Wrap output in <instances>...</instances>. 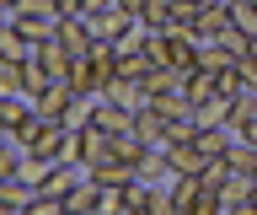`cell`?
Instances as JSON below:
<instances>
[{
	"instance_id": "cell-9",
	"label": "cell",
	"mask_w": 257,
	"mask_h": 215,
	"mask_svg": "<svg viewBox=\"0 0 257 215\" xmlns=\"http://www.w3.org/2000/svg\"><path fill=\"white\" fill-rule=\"evenodd\" d=\"M102 97H107V102H118V108H128V113L150 108V92H145L140 81H118V76L107 81V92H102Z\"/></svg>"
},
{
	"instance_id": "cell-28",
	"label": "cell",
	"mask_w": 257,
	"mask_h": 215,
	"mask_svg": "<svg viewBox=\"0 0 257 215\" xmlns=\"http://www.w3.org/2000/svg\"><path fill=\"white\" fill-rule=\"evenodd\" d=\"M214 43H220V49H225V54H230V59H241V54L252 49V38L241 33V27H225V33H220V38H214Z\"/></svg>"
},
{
	"instance_id": "cell-10",
	"label": "cell",
	"mask_w": 257,
	"mask_h": 215,
	"mask_svg": "<svg viewBox=\"0 0 257 215\" xmlns=\"http://www.w3.org/2000/svg\"><path fill=\"white\" fill-rule=\"evenodd\" d=\"M91 124H96V129H107V134H128V129H134V113H128V108H118V102H107V97H96Z\"/></svg>"
},
{
	"instance_id": "cell-18",
	"label": "cell",
	"mask_w": 257,
	"mask_h": 215,
	"mask_svg": "<svg viewBox=\"0 0 257 215\" xmlns=\"http://www.w3.org/2000/svg\"><path fill=\"white\" fill-rule=\"evenodd\" d=\"M32 49H38V43H32V38H22L11 22L0 27V59H22V65H27V59H32Z\"/></svg>"
},
{
	"instance_id": "cell-25",
	"label": "cell",
	"mask_w": 257,
	"mask_h": 215,
	"mask_svg": "<svg viewBox=\"0 0 257 215\" xmlns=\"http://www.w3.org/2000/svg\"><path fill=\"white\" fill-rule=\"evenodd\" d=\"M0 92H27V65L22 59H0Z\"/></svg>"
},
{
	"instance_id": "cell-2",
	"label": "cell",
	"mask_w": 257,
	"mask_h": 215,
	"mask_svg": "<svg viewBox=\"0 0 257 215\" xmlns=\"http://www.w3.org/2000/svg\"><path fill=\"white\" fill-rule=\"evenodd\" d=\"M70 97H75V86L64 81V76H48V81L32 92V108H38L43 118H59L64 108H70Z\"/></svg>"
},
{
	"instance_id": "cell-13",
	"label": "cell",
	"mask_w": 257,
	"mask_h": 215,
	"mask_svg": "<svg viewBox=\"0 0 257 215\" xmlns=\"http://www.w3.org/2000/svg\"><path fill=\"white\" fill-rule=\"evenodd\" d=\"M54 38H59L70 54H86V49H91V27H86V17H59Z\"/></svg>"
},
{
	"instance_id": "cell-21",
	"label": "cell",
	"mask_w": 257,
	"mask_h": 215,
	"mask_svg": "<svg viewBox=\"0 0 257 215\" xmlns=\"http://www.w3.org/2000/svg\"><path fill=\"white\" fill-rule=\"evenodd\" d=\"M145 194H150V183H140V178H128L123 188H112V210H145Z\"/></svg>"
},
{
	"instance_id": "cell-15",
	"label": "cell",
	"mask_w": 257,
	"mask_h": 215,
	"mask_svg": "<svg viewBox=\"0 0 257 215\" xmlns=\"http://www.w3.org/2000/svg\"><path fill=\"white\" fill-rule=\"evenodd\" d=\"M27 113H32V97H27V92H0V129H16Z\"/></svg>"
},
{
	"instance_id": "cell-14",
	"label": "cell",
	"mask_w": 257,
	"mask_h": 215,
	"mask_svg": "<svg viewBox=\"0 0 257 215\" xmlns=\"http://www.w3.org/2000/svg\"><path fill=\"white\" fill-rule=\"evenodd\" d=\"M166 22H172V0H145L134 27H140V33H166Z\"/></svg>"
},
{
	"instance_id": "cell-30",
	"label": "cell",
	"mask_w": 257,
	"mask_h": 215,
	"mask_svg": "<svg viewBox=\"0 0 257 215\" xmlns=\"http://www.w3.org/2000/svg\"><path fill=\"white\" fill-rule=\"evenodd\" d=\"M107 6H118V0H80V17H91V11H107Z\"/></svg>"
},
{
	"instance_id": "cell-26",
	"label": "cell",
	"mask_w": 257,
	"mask_h": 215,
	"mask_svg": "<svg viewBox=\"0 0 257 215\" xmlns=\"http://www.w3.org/2000/svg\"><path fill=\"white\" fill-rule=\"evenodd\" d=\"M145 210H150V215H177V204H172V183H150Z\"/></svg>"
},
{
	"instance_id": "cell-11",
	"label": "cell",
	"mask_w": 257,
	"mask_h": 215,
	"mask_svg": "<svg viewBox=\"0 0 257 215\" xmlns=\"http://www.w3.org/2000/svg\"><path fill=\"white\" fill-rule=\"evenodd\" d=\"M230 108H236V97H225V92H214L209 102H198V108H193V124H198V129H214V124H230Z\"/></svg>"
},
{
	"instance_id": "cell-7",
	"label": "cell",
	"mask_w": 257,
	"mask_h": 215,
	"mask_svg": "<svg viewBox=\"0 0 257 215\" xmlns=\"http://www.w3.org/2000/svg\"><path fill=\"white\" fill-rule=\"evenodd\" d=\"M32 194H38V188H32V183L22 178V172L0 178V215H11V210H27V204H32Z\"/></svg>"
},
{
	"instance_id": "cell-23",
	"label": "cell",
	"mask_w": 257,
	"mask_h": 215,
	"mask_svg": "<svg viewBox=\"0 0 257 215\" xmlns=\"http://www.w3.org/2000/svg\"><path fill=\"white\" fill-rule=\"evenodd\" d=\"M43 129H48V118L38 113V108H32V113H27V118H22V124H16V129H11V140H16V146H22V151H27V146H32V140H38V134H43Z\"/></svg>"
},
{
	"instance_id": "cell-22",
	"label": "cell",
	"mask_w": 257,
	"mask_h": 215,
	"mask_svg": "<svg viewBox=\"0 0 257 215\" xmlns=\"http://www.w3.org/2000/svg\"><path fill=\"white\" fill-rule=\"evenodd\" d=\"M230 27H241L246 38H257V0H230Z\"/></svg>"
},
{
	"instance_id": "cell-34",
	"label": "cell",
	"mask_w": 257,
	"mask_h": 215,
	"mask_svg": "<svg viewBox=\"0 0 257 215\" xmlns=\"http://www.w3.org/2000/svg\"><path fill=\"white\" fill-rule=\"evenodd\" d=\"M204 6H214V0H204Z\"/></svg>"
},
{
	"instance_id": "cell-4",
	"label": "cell",
	"mask_w": 257,
	"mask_h": 215,
	"mask_svg": "<svg viewBox=\"0 0 257 215\" xmlns=\"http://www.w3.org/2000/svg\"><path fill=\"white\" fill-rule=\"evenodd\" d=\"M134 134H140L145 146H166V140H172V118L150 102V108H140V113H134Z\"/></svg>"
},
{
	"instance_id": "cell-32",
	"label": "cell",
	"mask_w": 257,
	"mask_h": 215,
	"mask_svg": "<svg viewBox=\"0 0 257 215\" xmlns=\"http://www.w3.org/2000/svg\"><path fill=\"white\" fill-rule=\"evenodd\" d=\"M252 215H257V178H252Z\"/></svg>"
},
{
	"instance_id": "cell-3",
	"label": "cell",
	"mask_w": 257,
	"mask_h": 215,
	"mask_svg": "<svg viewBox=\"0 0 257 215\" xmlns=\"http://www.w3.org/2000/svg\"><path fill=\"white\" fill-rule=\"evenodd\" d=\"M11 27H16L22 38H32V43H43V38H54L59 17H54V11H32V6H16V11H11Z\"/></svg>"
},
{
	"instance_id": "cell-8",
	"label": "cell",
	"mask_w": 257,
	"mask_h": 215,
	"mask_svg": "<svg viewBox=\"0 0 257 215\" xmlns=\"http://www.w3.org/2000/svg\"><path fill=\"white\" fill-rule=\"evenodd\" d=\"M86 178H91V183H102V188H123V183L134 178V167H128L123 156H118V151H112L107 162H96V167H86Z\"/></svg>"
},
{
	"instance_id": "cell-31",
	"label": "cell",
	"mask_w": 257,
	"mask_h": 215,
	"mask_svg": "<svg viewBox=\"0 0 257 215\" xmlns=\"http://www.w3.org/2000/svg\"><path fill=\"white\" fill-rule=\"evenodd\" d=\"M140 6L145 0H118V11H128V17H140Z\"/></svg>"
},
{
	"instance_id": "cell-16",
	"label": "cell",
	"mask_w": 257,
	"mask_h": 215,
	"mask_svg": "<svg viewBox=\"0 0 257 215\" xmlns=\"http://www.w3.org/2000/svg\"><path fill=\"white\" fill-rule=\"evenodd\" d=\"M182 76H188V70H172V65H156L150 70V76H145V92H150V97H166V92H182Z\"/></svg>"
},
{
	"instance_id": "cell-20",
	"label": "cell",
	"mask_w": 257,
	"mask_h": 215,
	"mask_svg": "<svg viewBox=\"0 0 257 215\" xmlns=\"http://www.w3.org/2000/svg\"><path fill=\"white\" fill-rule=\"evenodd\" d=\"M225 167H230V172H252V178H257V146H252V140H230V146H225Z\"/></svg>"
},
{
	"instance_id": "cell-27",
	"label": "cell",
	"mask_w": 257,
	"mask_h": 215,
	"mask_svg": "<svg viewBox=\"0 0 257 215\" xmlns=\"http://www.w3.org/2000/svg\"><path fill=\"white\" fill-rule=\"evenodd\" d=\"M198 65H204V70H214V76H220V70H230V65H236V59H230V54H225L220 43H198Z\"/></svg>"
},
{
	"instance_id": "cell-19",
	"label": "cell",
	"mask_w": 257,
	"mask_h": 215,
	"mask_svg": "<svg viewBox=\"0 0 257 215\" xmlns=\"http://www.w3.org/2000/svg\"><path fill=\"white\" fill-rule=\"evenodd\" d=\"M91 113H96V97H80V92H75V97H70V108L59 113V124L75 134V129H86V124H91Z\"/></svg>"
},
{
	"instance_id": "cell-12",
	"label": "cell",
	"mask_w": 257,
	"mask_h": 215,
	"mask_svg": "<svg viewBox=\"0 0 257 215\" xmlns=\"http://www.w3.org/2000/svg\"><path fill=\"white\" fill-rule=\"evenodd\" d=\"M32 59H38V65H43L48 76H70V59H75V54L64 49L59 38H43V43H38V49H32Z\"/></svg>"
},
{
	"instance_id": "cell-29",
	"label": "cell",
	"mask_w": 257,
	"mask_h": 215,
	"mask_svg": "<svg viewBox=\"0 0 257 215\" xmlns=\"http://www.w3.org/2000/svg\"><path fill=\"white\" fill-rule=\"evenodd\" d=\"M54 6V17H80V0H48Z\"/></svg>"
},
{
	"instance_id": "cell-6",
	"label": "cell",
	"mask_w": 257,
	"mask_h": 215,
	"mask_svg": "<svg viewBox=\"0 0 257 215\" xmlns=\"http://www.w3.org/2000/svg\"><path fill=\"white\" fill-rule=\"evenodd\" d=\"M86 27H91V38H123L128 27H134V17H128V11H118V6H107V11H91V17H86Z\"/></svg>"
},
{
	"instance_id": "cell-17",
	"label": "cell",
	"mask_w": 257,
	"mask_h": 215,
	"mask_svg": "<svg viewBox=\"0 0 257 215\" xmlns=\"http://www.w3.org/2000/svg\"><path fill=\"white\" fill-rule=\"evenodd\" d=\"M172 204H177V215H193V204H198V172H177L172 178Z\"/></svg>"
},
{
	"instance_id": "cell-5",
	"label": "cell",
	"mask_w": 257,
	"mask_h": 215,
	"mask_svg": "<svg viewBox=\"0 0 257 215\" xmlns=\"http://www.w3.org/2000/svg\"><path fill=\"white\" fill-rule=\"evenodd\" d=\"M225 27H230V0H214V6H204V11H198V22H193V38H198V43H214Z\"/></svg>"
},
{
	"instance_id": "cell-33",
	"label": "cell",
	"mask_w": 257,
	"mask_h": 215,
	"mask_svg": "<svg viewBox=\"0 0 257 215\" xmlns=\"http://www.w3.org/2000/svg\"><path fill=\"white\" fill-rule=\"evenodd\" d=\"M6 22H11V17H6V11H0V27H6Z\"/></svg>"
},
{
	"instance_id": "cell-24",
	"label": "cell",
	"mask_w": 257,
	"mask_h": 215,
	"mask_svg": "<svg viewBox=\"0 0 257 215\" xmlns=\"http://www.w3.org/2000/svg\"><path fill=\"white\" fill-rule=\"evenodd\" d=\"M198 11H204V0H172V22H166V27H182V33H193Z\"/></svg>"
},
{
	"instance_id": "cell-1",
	"label": "cell",
	"mask_w": 257,
	"mask_h": 215,
	"mask_svg": "<svg viewBox=\"0 0 257 215\" xmlns=\"http://www.w3.org/2000/svg\"><path fill=\"white\" fill-rule=\"evenodd\" d=\"M70 156H75L80 167L107 162V156H112V134H107V129H96V124H86V129L70 134Z\"/></svg>"
}]
</instances>
